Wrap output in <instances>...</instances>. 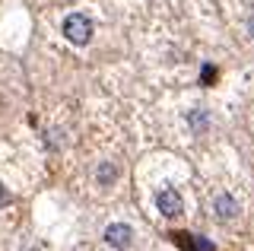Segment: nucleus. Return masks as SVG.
<instances>
[{"mask_svg":"<svg viewBox=\"0 0 254 251\" xmlns=\"http://www.w3.org/2000/svg\"><path fill=\"white\" fill-rule=\"evenodd\" d=\"M6 203H10V191H6V188H3V185H0V210H3V207H6Z\"/></svg>","mask_w":254,"mask_h":251,"instance_id":"6","label":"nucleus"},{"mask_svg":"<svg viewBox=\"0 0 254 251\" xmlns=\"http://www.w3.org/2000/svg\"><path fill=\"white\" fill-rule=\"evenodd\" d=\"M0 105H3V99H0Z\"/></svg>","mask_w":254,"mask_h":251,"instance_id":"7","label":"nucleus"},{"mask_svg":"<svg viewBox=\"0 0 254 251\" xmlns=\"http://www.w3.org/2000/svg\"><path fill=\"white\" fill-rule=\"evenodd\" d=\"M213 213H216L222 223H226V219H232V216L238 213V203L229 197V194H219V197L213 200Z\"/></svg>","mask_w":254,"mask_h":251,"instance_id":"4","label":"nucleus"},{"mask_svg":"<svg viewBox=\"0 0 254 251\" xmlns=\"http://www.w3.org/2000/svg\"><path fill=\"white\" fill-rule=\"evenodd\" d=\"M105 242L111 248H118V251H127L130 248V242H133V229L130 226H124V223H111L108 229H105Z\"/></svg>","mask_w":254,"mask_h":251,"instance_id":"3","label":"nucleus"},{"mask_svg":"<svg viewBox=\"0 0 254 251\" xmlns=\"http://www.w3.org/2000/svg\"><path fill=\"white\" fill-rule=\"evenodd\" d=\"M115 175H118V172H115V166H108V162H102V166H99V182H102V185L115 182Z\"/></svg>","mask_w":254,"mask_h":251,"instance_id":"5","label":"nucleus"},{"mask_svg":"<svg viewBox=\"0 0 254 251\" xmlns=\"http://www.w3.org/2000/svg\"><path fill=\"white\" fill-rule=\"evenodd\" d=\"M64 35H67V42L73 45H86L92 38V22L83 16V13H70L67 19H64Z\"/></svg>","mask_w":254,"mask_h":251,"instance_id":"1","label":"nucleus"},{"mask_svg":"<svg viewBox=\"0 0 254 251\" xmlns=\"http://www.w3.org/2000/svg\"><path fill=\"white\" fill-rule=\"evenodd\" d=\"M156 207H159V213L169 216V219H175V216L185 213V200H181V194L175 191V188H162V191H159Z\"/></svg>","mask_w":254,"mask_h":251,"instance_id":"2","label":"nucleus"}]
</instances>
